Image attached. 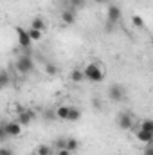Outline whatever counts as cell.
Segmentation results:
<instances>
[{"mask_svg":"<svg viewBox=\"0 0 153 155\" xmlns=\"http://www.w3.org/2000/svg\"><path fill=\"white\" fill-rule=\"evenodd\" d=\"M83 74H85V79L90 83H101L105 79V71L97 63H86L83 69Z\"/></svg>","mask_w":153,"mask_h":155,"instance_id":"6da1fadb","label":"cell"},{"mask_svg":"<svg viewBox=\"0 0 153 155\" xmlns=\"http://www.w3.org/2000/svg\"><path fill=\"white\" fill-rule=\"evenodd\" d=\"M0 135L2 139H7V137H20L22 135V124L15 119V121H4L2 126H0Z\"/></svg>","mask_w":153,"mask_h":155,"instance_id":"7a4b0ae2","label":"cell"},{"mask_svg":"<svg viewBox=\"0 0 153 155\" xmlns=\"http://www.w3.org/2000/svg\"><path fill=\"white\" fill-rule=\"evenodd\" d=\"M15 67H16V71H18L22 76H25V74H29V72L34 71V61H33V58H31L29 54H22V56H18V60L15 61Z\"/></svg>","mask_w":153,"mask_h":155,"instance_id":"3957f363","label":"cell"},{"mask_svg":"<svg viewBox=\"0 0 153 155\" xmlns=\"http://www.w3.org/2000/svg\"><path fill=\"white\" fill-rule=\"evenodd\" d=\"M15 33H16V40H18V47H20V49H24V51H25V49H31L33 40L29 36V31H27V29L16 25V27H15Z\"/></svg>","mask_w":153,"mask_h":155,"instance_id":"277c9868","label":"cell"},{"mask_svg":"<svg viewBox=\"0 0 153 155\" xmlns=\"http://www.w3.org/2000/svg\"><path fill=\"white\" fill-rule=\"evenodd\" d=\"M106 20H108V24H119L121 20H122V11H121V7L119 5H115V4H110L108 5V9H106Z\"/></svg>","mask_w":153,"mask_h":155,"instance_id":"5b68a950","label":"cell"},{"mask_svg":"<svg viewBox=\"0 0 153 155\" xmlns=\"http://www.w3.org/2000/svg\"><path fill=\"white\" fill-rule=\"evenodd\" d=\"M22 126H29L34 119H36V114H34V110H31V108H24L20 114H16V117H15Z\"/></svg>","mask_w":153,"mask_h":155,"instance_id":"8992f818","label":"cell"},{"mask_svg":"<svg viewBox=\"0 0 153 155\" xmlns=\"http://www.w3.org/2000/svg\"><path fill=\"white\" fill-rule=\"evenodd\" d=\"M117 126L121 130H132L133 128V116L130 112H122L117 116Z\"/></svg>","mask_w":153,"mask_h":155,"instance_id":"52a82bcc","label":"cell"},{"mask_svg":"<svg viewBox=\"0 0 153 155\" xmlns=\"http://www.w3.org/2000/svg\"><path fill=\"white\" fill-rule=\"evenodd\" d=\"M124 88L121 87V85H110V88H108V97L115 101V103H121L122 99H124Z\"/></svg>","mask_w":153,"mask_h":155,"instance_id":"ba28073f","label":"cell"},{"mask_svg":"<svg viewBox=\"0 0 153 155\" xmlns=\"http://www.w3.org/2000/svg\"><path fill=\"white\" fill-rule=\"evenodd\" d=\"M60 20L63 25H72L76 22V11L74 9H63L60 15Z\"/></svg>","mask_w":153,"mask_h":155,"instance_id":"9c48e42d","label":"cell"},{"mask_svg":"<svg viewBox=\"0 0 153 155\" xmlns=\"http://www.w3.org/2000/svg\"><path fill=\"white\" fill-rule=\"evenodd\" d=\"M135 139L139 143H142V144H150V143H153V134L148 132V130H144V128H139L135 132Z\"/></svg>","mask_w":153,"mask_h":155,"instance_id":"30bf717a","label":"cell"},{"mask_svg":"<svg viewBox=\"0 0 153 155\" xmlns=\"http://www.w3.org/2000/svg\"><path fill=\"white\" fill-rule=\"evenodd\" d=\"M69 112H70V107H67V105H60L56 108V116L60 121H69Z\"/></svg>","mask_w":153,"mask_h":155,"instance_id":"8fae6325","label":"cell"},{"mask_svg":"<svg viewBox=\"0 0 153 155\" xmlns=\"http://www.w3.org/2000/svg\"><path fill=\"white\" fill-rule=\"evenodd\" d=\"M69 79L72 83H81L85 79V74H83V69H72L70 74H69Z\"/></svg>","mask_w":153,"mask_h":155,"instance_id":"7c38bea8","label":"cell"},{"mask_svg":"<svg viewBox=\"0 0 153 155\" xmlns=\"http://www.w3.org/2000/svg\"><path fill=\"white\" fill-rule=\"evenodd\" d=\"M31 27L40 29V31H43V33H45V29H47V24H45V20H43L41 16H34V18H33V22H31Z\"/></svg>","mask_w":153,"mask_h":155,"instance_id":"4fadbf2b","label":"cell"},{"mask_svg":"<svg viewBox=\"0 0 153 155\" xmlns=\"http://www.w3.org/2000/svg\"><path fill=\"white\" fill-rule=\"evenodd\" d=\"M27 31H29V36H31V40H33V41H41V38H43V31L34 29V27H29Z\"/></svg>","mask_w":153,"mask_h":155,"instance_id":"5bb4252c","label":"cell"},{"mask_svg":"<svg viewBox=\"0 0 153 155\" xmlns=\"http://www.w3.org/2000/svg\"><path fill=\"white\" fill-rule=\"evenodd\" d=\"M67 150L69 152H77L79 150V141L77 139H74V137H67Z\"/></svg>","mask_w":153,"mask_h":155,"instance_id":"9a60e30c","label":"cell"},{"mask_svg":"<svg viewBox=\"0 0 153 155\" xmlns=\"http://www.w3.org/2000/svg\"><path fill=\"white\" fill-rule=\"evenodd\" d=\"M52 150H54V148H50L49 144H38L34 152L38 155H52Z\"/></svg>","mask_w":153,"mask_h":155,"instance_id":"2e32d148","label":"cell"},{"mask_svg":"<svg viewBox=\"0 0 153 155\" xmlns=\"http://www.w3.org/2000/svg\"><path fill=\"white\" fill-rule=\"evenodd\" d=\"M81 119V110L77 108V107H70V112H69V121H72V123H76Z\"/></svg>","mask_w":153,"mask_h":155,"instance_id":"e0dca14e","label":"cell"},{"mask_svg":"<svg viewBox=\"0 0 153 155\" xmlns=\"http://www.w3.org/2000/svg\"><path fill=\"white\" fill-rule=\"evenodd\" d=\"M85 5V0H67V9H81Z\"/></svg>","mask_w":153,"mask_h":155,"instance_id":"ac0fdd59","label":"cell"},{"mask_svg":"<svg viewBox=\"0 0 153 155\" xmlns=\"http://www.w3.org/2000/svg\"><path fill=\"white\" fill-rule=\"evenodd\" d=\"M43 71H45V74H47V76H56V74H58V67H56L54 63H50V61H49V63H45Z\"/></svg>","mask_w":153,"mask_h":155,"instance_id":"d6986e66","label":"cell"},{"mask_svg":"<svg viewBox=\"0 0 153 155\" xmlns=\"http://www.w3.org/2000/svg\"><path fill=\"white\" fill-rule=\"evenodd\" d=\"M58 116H56V108L54 110H50V108H47L45 112H43V121H47V123H50V121H56Z\"/></svg>","mask_w":153,"mask_h":155,"instance_id":"ffe728a7","label":"cell"},{"mask_svg":"<svg viewBox=\"0 0 153 155\" xmlns=\"http://www.w3.org/2000/svg\"><path fill=\"white\" fill-rule=\"evenodd\" d=\"M132 24H133V25H135L137 29H144V27H146L144 20H142V18H141L139 15H133V16H132Z\"/></svg>","mask_w":153,"mask_h":155,"instance_id":"44dd1931","label":"cell"},{"mask_svg":"<svg viewBox=\"0 0 153 155\" xmlns=\"http://www.w3.org/2000/svg\"><path fill=\"white\" fill-rule=\"evenodd\" d=\"M67 148V137H60L54 141V150H65Z\"/></svg>","mask_w":153,"mask_h":155,"instance_id":"7402d4cb","label":"cell"},{"mask_svg":"<svg viewBox=\"0 0 153 155\" xmlns=\"http://www.w3.org/2000/svg\"><path fill=\"white\" fill-rule=\"evenodd\" d=\"M0 83H2V88H5V87L9 85V72H7L5 69L0 72Z\"/></svg>","mask_w":153,"mask_h":155,"instance_id":"603a6c76","label":"cell"},{"mask_svg":"<svg viewBox=\"0 0 153 155\" xmlns=\"http://www.w3.org/2000/svg\"><path fill=\"white\" fill-rule=\"evenodd\" d=\"M141 128H144V130H148V132L153 134V119H144V121H141Z\"/></svg>","mask_w":153,"mask_h":155,"instance_id":"cb8c5ba5","label":"cell"},{"mask_svg":"<svg viewBox=\"0 0 153 155\" xmlns=\"http://www.w3.org/2000/svg\"><path fill=\"white\" fill-rule=\"evenodd\" d=\"M92 107H94L96 110H99V108H101V99H99V97H94V99H92Z\"/></svg>","mask_w":153,"mask_h":155,"instance_id":"d4e9b609","label":"cell"},{"mask_svg":"<svg viewBox=\"0 0 153 155\" xmlns=\"http://www.w3.org/2000/svg\"><path fill=\"white\" fill-rule=\"evenodd\" d=\"M144 155H153V143L146 144V148H144Z\"/></svg>","mask_w":153,"mask_h":155,"instance_id":"484cf974","label":"cell"},{"mask_svg":"<svg viewBox=\"0 0 153 155\" xmlns=\"http://www.w3.org/2000/svg\"><path fill=\"white\" fill-rule=\"evenodd\" d=\"M56 155H72V152H69L67 148L65 150H56Z\"/></svg>","mask_w":153,"mask_h":155,"instance_id":"4316f807","label":"cell"},{"mask_svg":"<svg viewBox=\"0 0 153 155\" xmlns=\"http://www.w3.org/2000/svg\"><path fill=\"white\" fill-rule=\"evenodd\" d=\"M0 155H13V152H11L9 148H2V150H0Z\"/></svg>","mask_w":153,"mask_h":155,"instance_id":"83f0119b","label":"cell"},{"mask_svg":"<svg viewBox=\"0 0 153 155\" xmlns=\"http://www.w3.org/2000/svg\"><path fill=\"white\" fill-rule=\"evenodd\" d=\"M94 2H96V4H108L110 0H94Z\"/></svg>","mask_w":153,"mask_h":155,"instance_id":"f1b7e54d","label":"cell"},{"mask_svg":"<svg viewBox=\"0 0 153 155\" xmlns=\"http://www.w3.org/2000/svg\"><path fill=\"white\" fill-rule=\"evenodd\" d=\"M29 155H38V153H36V152H33V153H29Z\"/></svg>","mask_w":153,"mask_h":155,"instance_id":"f546056e","label":"cell"}]
</instances>
